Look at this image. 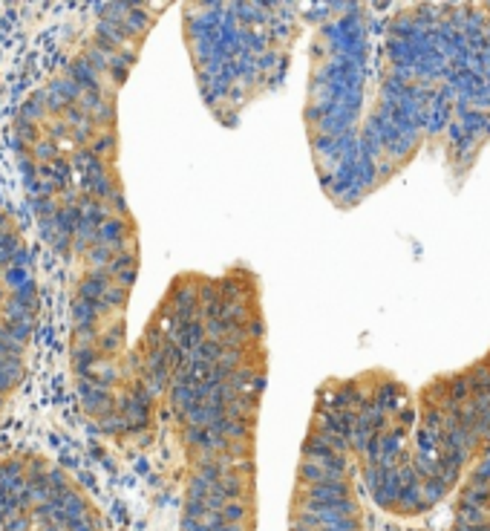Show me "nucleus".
Masks as SVG:
<instances>
[{"instance_id":"nucleus-1","label":"nucleus","mask_w":490,"mask_h":531,"mask_svg":"<svg viewBox=\"0 0 490 531\" xmlns=\"http://www.w3.org/2000/svg\"><path fill=\"white\" fill-rule=\"evenodd\" d=\"M303 124L326 200L357 208L424 151L453 180L490 142V3L306 6Z\"/></svg>"},{"instance_id":"nucleus-2","label":"nucleus","mask_w":490,"mask_h":531,"mask_svg":"<svg viewBox=\"0 0 490 531\" xmlns=\"http://www.w3.org/2000/svg\"><path fill=\"white\" fill-rule=\"evenodd\" d=\"M136 347L185 462L179 531H257V425L268 378L257 271L234 263L219 275H176Z\"/></svg>"},{"instance_id":"nucleus-3","label":"nucleus","mask_w":490,"mask_h":531,"mask_svg":"<svg viewBox=\"0 0 490 531\" xmlns=\"http://www.w3.org/2000/svg\"><path fill=\"white\" fill-rule=\"evenodd\" d=\"M413 450L444 531H490V349L415 393Z\"/></svg>"},{"instance_id":"nucleus-4","label":"nucleus","mask_w":490,"mask_h":531,"mask_svg":"<svg viewBox=\"0 0 490 531\" xmlns=\"http://www.w3.org/2000/svg\"><path fill=\"white\" fill-rule=\"evenodd\" d=\"M306 23L297 3H190L185 44L205 104L225 127L283 84Z\"/></svg>"},{"instance_id":"nucleus-5","label":"nucleus","mask_w":490,"mask_h":531,"mask_svg":"<svg viewBox=\"0 0 490 531\" xmlns=\"http://www.w3.org/2000/svg\"><path fill=\"white\" fill-rule=\"evenodd\" d=\"M21 378H23V358L0 356V396H9L18 390Z\"/></svg>"},{"instance_id":"nucleus-6","label":"nucleus","mask_w":490,"mask_h":531,"mask_svg":"<svg viewBox=\"0 0 490 531\" xmlns=\"http://www.w3.org/2000/svg\"><path fill=\"white\" fill-rule=\"evenodd\" d=\"M18 119L35 122V124H41V122L46 119V87H43V90H35V93H32L29 99L18 107Z\"/></svg>"},{"instance_id":"nucleus-7","label":"nucleus","mask_w":490,"mask_h":531,"mask_svg":"<svg viewBox=\"0 0 490 531\" xmlns=\"http://www.w3.org/2000/svg\"><path fill=\"white\" fill-rule=\"evenodd\" d=\"M9 300L18 303V307H23V309H29V312H35L38 309V283L29 280L26 286L14 289V292H9Z\"/></svg>"},{"instance_id":"nucleus-8","label":"nucleus","mask_w":490,"mask_h":531,"mask_svg":"<svg viewBox=\"0 0 490 531\" xmlns=\"http://www.w3.org/2000/svg\"><path fill=\"white\" fill-rule=\"evenodd\" d=\"M32 159L38 165H49V162H58L61 159V144L55 139H41L35 148H32Z\"/></svg>"},{"instance_id":"nucleus-9","label":"nucleus","mask_w":490,"mask_h":531,"mask_svg":"<svg viewBox=\"0 0 490 531\" xmlns=\"http://www.w3.org/2000/svg\"><path fill=\"white\" fill-rule=\"evenodd\" d=\"M0 318H3L6 324H35V312L18 307V303H12L9 298L3 300V307H0Z\"/></svg>"},{"instance_id":"nucleus-10","label":"nucleus","mask_w":490,"mask_h":531,"mask_svg":"<svg viewBox=\"0 0 490 531\" xmlns=\"http://www.w3.org/2000/svg\"><path fill=\"white\" fill-rule=\"evenodd\" d=\"M49 90H55L58 95H63V99H67L70 104H78L81 102V95H84V90H81L75 81L70 75H61V78H55L52 84H49Z\"/></svg>"},{"instance_id":"nucleus-11","label":"nucleus","mask_w":490,"mask_h":531,"mask_svg":"<svg viewBox=\"0 0 490 531\" xmlns=\"http://www.w3.org/2000/svg\"><path fill=\"white\" fill-rule=\"evenodd\" d=\"M38 124L35 122H23V119H14V136H18V139H23L26 144H29V148H35V144L41 142L38 139Z\"/></svg>"},{"instance_id":"nucleus-12","label":"nucleus","mask_w":490,"mask_h":531,"mask_svg":"<svg viewBox=\"0 0 490 531\" xmlns=\"http://www.w3.org/2000/svg\"><path fill=\"white\" fill-rule=\"evenodd\" d=\"M32 278H29V269L23 266H12V269H3V283L9 286V292H14V289H21L26 286Z\"/></svg>"},{"instance_id":"nucleus-13","label":"nucleus","mask_w":490,"mask_h":531,"mask_svg":"<svg viewBox=\"0 0 490 531\" xmlns=\"http://www.w3.org/2000/svg\"><path fill=\"white\" fill-rule=\"evenodd\" d=\"M32 211L38 214V220H52L58 214V202L52 197H32Z\"/></svg>"},{"instance_id":"nucleus-14","label":"nucleus","mask_w":490,"mask_h":531,"mask_svg":"<svg viewBox=\"0 0 490 531\" xmlns=\"http://www.w3.org/2000/svg\"><path fill=\"white\" fill-rule=\"evenodd\" d=\"M0 320H3V318H0ZM3 329H6V338H12V341H18V344L26 347V341H29L32 329H35V324H6V320H3Z\"/></svg>"},{"instance_id":"nucleus-15","label":"nucleus","mask_w":490,"mask_h":531,"mask_svg":"<svg viewBox=\"0 0 490 531\" xmlns=\"http://www.w3.org/2000/svg\"><path fill=\"white\" fill-rule=\"evenodd\" d=\"M67 107H70V102L67 99H63V95H58L55 90H49L46 87V113H49V116H63V113H67Z\"/></svg>"},{"instance_id":"nucleus-16","label":"nucleus","mask_w":490,"mask_h":531,"mask_svg":"<svg viewBox=\"0 0 490 531\" xmlns=\"http://www.w3.org/2000/svg\"><path fill=\"white\" fill-rule=\"evenodd\" d=\"M0 356H12V358H23V344L12 341V338H0Z\"/></svg>"},{"instance_id":"nucleus-17","label":"nucleus","mask_w":490,"mask_h":531,"mask_svg":"<svg viewBox=\"0 0 490 531\" xmlns=\"http://www.w3.org/2000/svg\"><path fill=\"white\" fill-rule=\"evenodd\" d=\"M18 168H21V173L26 176V182H32V180L38 176V162H35V159H21Z\"/></svg>"},{"instance_id":"nucleus-18","label":"nucleus","mask_w":490,"mask_h":531,"mask_svg":"<svg viewBox=\"0 0 490 531\" xmlns=\"http://www.w3.org/2000/svg\"><path fill=\"white\" fill-rule=\"evenodd\" d=\"M6 335V329H3V320H0V338H3Z\"/></svg>"},{"instance_id":"nucleus-19","label":"nucleus","mask_w":490,"mask_h":531,"mask_svg":"<svg viewBox=\"0 0 490 531\" xmlns=\"http://www.w3.org/2000/svg\"><path fill=\"white\" fill-rule=\"evenodd\" d=\"M0 280H3V271H0Z\"/></svg>"},{"instance_id":"nucleus-20","label":"nucleus","mask_w":490,"mask_h":531,"mask_svg":"<svg viewBox=\"0 0 490 531\" xmlns=\"http://www.w3.org/2000/svg\"><path fill=\"white\" fill-rule=\"evenodd\" d=\"M0 300H3V292H0Z\"/></svg>"}]
</instances>
